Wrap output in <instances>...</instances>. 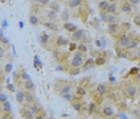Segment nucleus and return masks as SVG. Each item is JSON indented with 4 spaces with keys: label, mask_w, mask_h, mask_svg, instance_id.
<instances>
[{
    "label": "nucleus",
    "mask_w": 140,
    "mask_h": 119,
    "mask_svg": "<svg viewBox=\"0 0 140 119\" xmlns=\"http://www.w3.org/2000/svg\"><path fill=\"white\" fill-rule=\"evenodd\" d=\"M84 65V57H83V53L79 52L77 49L73 56V58L70 60V69H81L82 66Z\"/></svg>",
    "instance_id": "1"
},
{
    "label": "nucleus",
    "mask_w": 140,
    "mask_h": 119,
    "mask_svg": "<svg viewBox=\"0 0 140 119\" xmlns=\"http://www.w3.org/2000/svg\"><path fill=\"white\" fill-rule=\"evenodd\" d=\"M125 95L127 96L128 98H136L139 95V87L138 85H134V84H130L125 88Z\"/></svg>",
    "instance_id": "2"
},
{
    "label": "nucleus",
    "mask_w": 140,
    "mask_h": 119,
    "mask_svg": "<svg viewBox=\"0 0 140 119\" xmlns=\"http://www.w3.org/2000/svg\"><path fill=\"white\" fill-rule=\"evenodd\" d=\"M70 39H71L73 41H81V40H86L84 30H82V28H77L75 31L70 33Z\"/></svg>",
    "instance_id": "3"
},
{
    "label": "nucleus",
    "mask_w": 140,
    "mask_h": 119,
    "mask_svg": "<svg viewBox=\"0 0 140 119\" xmlns=\"http://www.w3.org/2000/svg\"><path fill=\"white\" fill-rule=\"evenodd\" d=\"M116 115V109L110 105H105L103 108V117L105 118H113Z\"/></svg>",
    "instance_id": "4"
},
{
    "label": "nucleus",
    "mask_w": 140,
    "mask_h": 119,
    "mask_svg": "<svg viewBox=\"0 0 140 119\" xmlns=\"http://www.w3.org/2000/svg\"><path fill=\"white\" fill-rule=\"evenodd\" d=\"M25 104L31 105V104H36V97L33 92H27L25 91Z\"/></svg>",
    "instance_id": "5"
},
{
    "label": "nucleus",
    "mask_w": 140,
    "mask_h": 119,
    "mask_svg": "<svg viewBox=\"0 0 140 119\" xmlns=\"http://www.w3.org/2000/svg\"><path fill=\"white\" fill-rule=\"evenodd\" d=\"M130 38L128 36H126V35H123L122 38L119 39V43H118V47L121 48V49H127V47H128V44H130Z\"/></svg>",
    "instance_id": "6"
},
{
    "label": "nucleus",
    "mask_w": 140,
    "mask_h": 119,
    "mask_svg": "<svg viewBox=\"0 0 140 119\" xmlns=\"http://www.w3.org/2000/svg\"><path fill=\"white\" fill-rule=\"evenodd\" d=\"M108 91H109V89H108V85L105 84V83H99L96 85V93H99V95L104 96L108 93Z\"/></svg>",
    "instance_id": "7"
},
{
    "label": "nucleus",
    "mask_w": 140,
    "mask_h": 119,
    "mask_svg": "<svg viewBox=\"0 0 140 119\" xmlns=\"http://www.w3.org/2000/svg\"><path fill=\"white\" fill-rule=\"evenodd\" d=\"M71 89H73V84H70V83H64L61 85V88L58 89V93H60V96H62V95H65V93L71 92Z\"/></svg>",
    "instance_id": "8"
},
{
    "label": "nucleus",
    "mask_w": 140,
    "mask_h": 119,
    "mask_svg": "<svg viewBox=\"0 0 140 119\" xmlns=\"http://www.w3.org/2000/svg\"><path fill=\"white\" fill-rule=\"evenodd\" d=\"M22 84H23L25 91H27V92H34V91H35V88H36L35 83H34L31 79H30V80H26V82H23Z\"/></svg>",
    "instance_id": "9"
},
{
    "label": "nucleus",
    "mask_w": 140,
    "mask_h": 119,
    "mask_svg": "<svg viewBox=\"0 0 140 119\" xmlns=\"http://www.w3.org/2000/svg\"><path fill=\"white\" fill-rule=\"evenodd\" d=\"M21 114H22V118H23V119H34V117H35V114L29 108H23V109H22Z\"/></svg>",
    "instance_id": "10"
},
{
    "label": "nucleus",
    "mask_w": 140,
    "mask_h": 119,
    "mask_svg": "<svg viewBox=\"0 0 140 119\" xmlns=\"http://www.w3.org/2000/svg\"><path fill=\"white\" fill-rule=\"evenodd\" d=\"M47 17H48V20L52 21V22H57V21H58V14H57V12L52 11V9L47 11Z\"/></svg>",
    "instance_id": "11"
},
{
    "label": "nucleus",
    "mask_w": 140,
    "mask_h": 119,
    "mask_svg": "<svg viewBox=\"0 0 140 119\" xmlns=\"http://www.w3.org/2000/svg\"><path fill=\"white\" fill-rule=\"evenodd\" d=\"M16 100L20 105H25V91L16 92Z\"/></svg>",
    "instance_id": "12"
},
{
    "label": "nucleus",
    "mask_w": 140,
    "mask_h": 119,
    "mask_svg": "<svg viewBox=\"0 0 140 119\" xmlns=\"http://www.w3.org/2000/svg\"><path fill=\"white\" fill-rule=\"evenodd\" d=\"M117 12H118V11H117V4H116V3H112V4L109 3V5H108L105 13H108V14H116Z\"/></svg>",
    "instance_id": "13"
},
{
    "label": "nucleus",
    "mask_w": 140,
    "mask_h": 119,
    "mask_svg": "<svg viewBox=\"0 0 140 119\" xmlns=\"http://www.w3.org/2000/svg\"><path fill=\"white\" fill-rule=\"evenodd\" d=\"M68 44H69L68 39H65L64 36H57V39H56V45L57 47H65V45H68Z\"/></svg>",
    "instance_id": "14"
},
{
    "label": "nucleus",
    "mask_w": 140,
    "mask_h": 119,
    "mask_svg": "<svg viewBox=\"0 0 140 119\" xmlns=\"http://www.w3.org/2000/svg\"><path fill=\"white\" fill-rule=\"evenodd\" d=\"M44 26H46L47 28H49V30H52V31H58V30H60L58 26L56 25V22H52V21L44 22Z\"/></svg>",
    "instance_id": "15"
},
{
    "label": "nucleus",
    "mask_w": 140,
    "mask_h": 119,
    "mask_svg": "<svg viewBox=\"0 0 140 119\" xmlns=\"http://www.w3.org/2000/svg\"><path fill=\"white\" fill-rule=\"evenodd\" d=\"M118 30H119V27H118L117 23H109L108 25V31H109V34L114 35V34L118 33Z\"/></svg>",
    "instance_id": "16"
},
{
    "label": "nucleus",
    "mask_w": 140,
    "mask_h": 119,
    "mask_svg": "<svg viewBox=\"0 0 140 119\" xmlns=\"http://www.w3.org/2000/svg\"><path fill=\"white\" fill-rule=\"evenodd\" d=\"M29 22H30V25H33V26H36V25H39L40 18L38 17V16H35V14H30V17H29Z\"/></svg>",
    "instance_id": "17"
},
{
    "label": "nucleus",
    "mask_w": 140,
    "mask_h": 119,
    "mask_svg": "<svg viewBox=\"0 0 140 119\" xmlns=\"http://www.w3.org/2000/svg\"><path fill=\"white\" fill-rule=\"evenodd\" d=\"M82 3H83V0H69L68 1V5L69 8H78L79 5H82Z\"/></svg>",
    "instance_id": "18"
},
{
    "label": "nucleus",
    "mask_w": 140,
    "mask_h": 119,
    "mask_svg": "<svg viewBox=\"0 0 140 119\" xmlns=\"http://www.w3.org/2000/svg\"><path fill=\"white\" fill-rule=\"evenodd\" d=\"M64 28H65V30H68L69 33H73V31H75L78 27L75 26L74 23H70V22H64Z\"/></svg>",
    "instance_id": "19"
},
{
    "label": "nucleus",
    "mask_w": 140,
    "mask_h": 119,
    "mask_svg": "<svg viewBox=\"0 0 140 119\" xmlns=\"http://www.w3.org/2000/svg\"><path fill=\"white\" fill-rule=\"evenodd\" d=\"M105 22H108V25L109 23H117V22H118V18H117L116 14H108L106 13V21Z\"/></svg>",
    "instance_id": "20"
},
{
    "label": "nucleus",
    "mask_w": 140,
    "mask_h": 119,
    "mask_svg": "<svg viewBox=\"0 0 140 119\" xmlns=\"http://www.w3.org/2000/svg\"><path fill=\"white\" fill-rule=\"evenodd\" d=\"M39 41H40V44H42V45H47V43H48L49 41V35L48 34H42L39 36Z\"/></svg>",
    "instance_id": "21"
},
{
    "label": "nucleus",
    "mask_w": 140,
    "mask_h": 119,
    "mask_svg": "<svg viewBox=\"0 0 140 119\" xmlns=\"http://www.w3.org/2000/svg\"><path fill=\"white\" fill-rule=\"evenodd\" d=\"M132 11V5L130 4L128 1H125L122 4V12H125V13H131Z\"/></svg>",
    "instance_id": "22"
},
{
    "label": "nucleus",
    "mask_w": 140,
    "mask_h": 119,
    "mask_svg": "<svg viewBox=\"0 0 140 119\" xmlns=\"http://www.w3.org/2000/svg\"><path fill=\"white\" fill-rule=\"evenodd\" d=\"M29 109H30V110L33 111L35 115H38V114L40 113V110H42V109H40V106L38 105V104H31V105H29Z\"/></svg>",
    "instance_id": "23"
},
{
    "label": "nucleus",
    "mask_w": 140,
    "mask_h": 119,
    "mask_svg": "<svg viewBox=\"0 0 140 119\" xmlns=\"http://www.w3.org/2000/svg\"><path fill=\"white\" fill-rule=\"evenodd\" d=\"M108 5H109V1H108V0H101V1H99V9H100L101 12L106 11Z\"/></svg>",
    "instance_id": "24"
},
{
    "label": "nucleus",
    "mask_w": 140,
    "mask_h": 119,
    "mask_svg": "<svg viewBox=\"0 0 140 119\" xmlns=\"http://www.w3.org/2000/svg\"><path fill=\"white\" fill-rule=\"evenodd\" d=\"M70 18V12L69 11H61V21L68 22Z\"/></svg>",
    "instance_id": "25"
},
{
    "label": "nucleus",
    "mask_w": 140,
    "mask_h": 119,
    "mask_svg": "<svg viewBox=\"0 0 140 119\" xmlns=\"http://www.w3.org/2000/svg\"><path fill=\"white\" fill-rule=\"evenodd\" d=\"M11 110H12V105H11V102H9V101L3 102V111H4V113H11Z\"/></svg>",
    "instance_id": "26"
},
{
    "label": "nucleus",
    "mask_w": 140,
    "mask_h": 119,
    "mask_svg": "<svg viewBox=\"0 0 140 119\" xmlns=\"http://www.w3.org/2000/svg\"><path fill=\"white\" fill-rule=\"evenodd\" d=\"M49 9H52V11H55L58 13V12L61 11V7H60L58 3H49Z\"/></svg>",
    "instance_id": "27"
},
{
    "label": "nucleus",
    "mask_w": 140,
    "mask_h": 119,
    "mask_svg": "<svg viewBox=\"0 0 140 119\" xmlns=\"http://www.w3.org/2000/svg\"><path fill=\"white\" fill-rule=\"evenodd\" d=\"M61 97H62L64 100H66V101H70V102H71V101H74V100L77 98L75 96H73V95H71V92L65 93V95H62V96H61Z\"/></svg>",
    "instance_id": "28"
},
{
    "label": "nucleus",
    "mask_w": 140,
    "mask_h": 119,
    "mask_svg": "<svg viewBox=\"0 0 140 119\" xmlns=\"http://www.w3.org/2000/svg\"><path fill=\"white\" fill-rule=\"evenodd\" d=\"M138 47H139V43H138V40H130V44H128V47H127V49H138Z\"/></svg>",
    "instance_id": "29"
},
{
    "label": "nucleus",
    "mask_w": 140,
    "mask_h": 119,
    "mask_svg": "<svg viewBox=\"0 0 140 119\" xmlns=\"http://www.w3.org/2000/svg\"><path fill=\"white\" fill-rule=\"evenodd\" d=\"M71 106H73V109H74L75 111H81L82 110V104L81 102H78V101L71 102Z\"/></svg>",
    "instance_id": "30"
},
{
    "label": "nucleus",
    "mask_w": 140,
    "mask_h": 119,
    "mask_svg": "<svg viewBox=\"0 0 140 119\" xmlns=\"http://www.w3.org/2000/svg\"><path fill=\"white\" fill-rule=\"evenodd\" d=\"M93 63H96V65H105V63H106V58H104V57H97V58L93 61Z\"/></svg>",
    "instance_id": "31"
},
{
    "label": "nucleus",
    "mask_w": 140,
    "mask_h": 119,
    "mask_svg": "<svg viewBox=\"0 0 140 119\" xmlns=\"http://www.w3.org/2000/svg\"><path fill=\"white\" fill-rule=\"evenodd\" d=\"M77 95L79 96V97H83V96L87 95V91H86V88H82V87H79V88L77 89Z\"/></svg>",
    "instance_id": "32"
},
{
    "label": "nucleus",
    "mask_w": 140,
    "mask_h": 119,
    "mask_svg": "<svg viewBox=\"0 0 140 119\" xmlns=\"http://www.w3.org/2000/svg\"><path fill=\"white\" fill-rule=\"evenodd\" d=\"M77 48H78L79 52H82V53H86V52L88 51V49H87V45H86L84 43H81L79 45H77Z\"/></svg>",
    "instance_id": "33"
},
{
    "label": "nucleus",
    "mask_w": 140,
    "mask_h": 119,
    "mask_svg": "<svg viewBox=\"0 0 140 119\" xmlns=\"http://www.w3.org/2000/svg\"><path fill=\"white\" fill-rule=\"evenodd\" d=\"M5 101H8V97H7V93H4V92H1V93H0V104H3V102H5Z\"/></svg>",
    "instance_id": "34"
},
{
    "label": "nucleus",
    "mask_w": 140,
    "mask_h": 119,
    "mask_svg": "<svg viewBox=\"0 0 140 119\" xmlns=\"http://www.w3.org/2000/svg\"><path fill=\"white\" fill-rule=\"evenodd\" d=\"M95 109H96V104H95V102H91L90 108H88V114H92V113L95 111Z\"/></svg>",
    "instance_id": "35"
},
{
    "label": "nucleus",
    "mask_w": 140,
    "mask_h": 119,
    "mask_svg": "<svg viewBox=\"0 0 140 119\" xmlns=\"http://www.w3.org/2000/svg\"><path fill=\"white\" fill-rule=\"evenodd\" d=\"M34 61H35V67H36V69H39V67H42V63H40V61H39V57H38V56H35V57H34Z\"/></svg>",
    "instance_id": "36"
},
{
    "label": "nucleus",
    "mask_w": 140,
    "mask_h": 119,
    "mask_svg": "<svg viewBox=\"0 0 140 119\" xmlns=\"http://www.w3.org/2000/svg\"><path fill=\"white\" fill-rule=\"evenodd\" d=\"M79 73H81V69H70V71H69L70 75H78Z\"/></svg>",
    "instance_id": "37"
},
{
    "label": "nucleus",
    "mask_w": 140,
    "mask_h": 119,
    "mask_svg": "<svg viewBox=\"0 0 140 119\" xmlns=\"http://www.w3.org/2000/svg\"><path fill=\"white\" fill-rule=\"evenodd\" d=\"M21 78L23 79V82H26V80H30V79H31V78H30V75H29L27 73H25V71L21 74Z\"/></svg>",
    "instance_id": "38"
},
{
    "label": "nucleus",
    "mask_w": 140,
    "mask_h": 119,
    "mask_svg": "<svg viewBox=\"0 0 140 119\" xmlns=\"http://www.w3.org/2000/svg\"><path fill=\"white\" fill-rule=\"evenodd\" d=\"M35 1H36V3H39L40 5H48L51 0H35Z\"/></svg>",
    "instance_id": "39"
},
{
    "label": "nucleus",
    "mask_w": 140,
    "mask_h": 119,
    "mask_svg": "<svg viewBox=\"0 0 140 119\" xmlns=\"http://www.w3.org/2000/svg\"><path fill=\"white\" fill-rule=\"evenodd\" d=\"M7 88H8L11 92H17V91H16V87L12 84V83H8V84H7Z\"/></svg>",
    "instance_id": "40"
},
{
    "label": "nucleus",
    "mask_w": 140,
    "mask_h": 119,
    "mask_svg": "<svg viewBox=\"0 0 140 119\" xmlns=\"http://www.w3.org/2000/svg\"><path fill=\"white\" fill-rule=\"evenodd\" d=\"M12 63H7V66H5V69H4V73H11L12 71Z\"/></svg>",
    "instance_id": "41"
},
{
    "label": "nucleus",
    "mask_w": 140,
    "mask_h": 119,
    "mask_svg": "<svg viewBox=\"0 0 140 119\" xmlns=\"http://www.w3.org/2000/svg\"><path fill=\"white\" fill-rule=\"evenodd\" d=\"M127 1H128V3H130V4H131V5H132V7H134V5H139V3H140V0H127Z\"/></svg>",
    "instance_id": "42"
},
{
    "label": "nucleus",
    "mask_w": 140,
    "mask_h": 119,
    "mask_svg": "<svg viewBox=\"0 0 140 119\" xmlns=\"http://www.w3.org/2000/svg\"><path fill=\"white\" fill-rule=\"evenodd\" d=\"M68 45H69V48H70V51H75V49H77V44H75V43H71V44H68Z\"/></svg>",
    "instance_id": "43"
},
{
    "label": "nucleus",
    "mask_w": 140,
    "mask_h": 119,
    "mask_svg": "<svg viewBox=\"0 0 140 119\" xmlns=\"http://www.w3.org/2000/svg\"><path fill=\"white\" fill-rule=\"evenodd\" d=\"M100 18H101V21H103V22H105V21H106V13H105V12H101Z\"/></svg>",
    "instance_id": "44"
},
{
    "label": "nucleus",
    "mask_w": 140,
    "mask_h": 119,
    "mask_svg": "<svg viewBox=\"0 0 140 119\" xmlns=\"http://www.w3.org/2000/svg\"><path fill=\"white\" fill-rule=\"evenodd\" d=\"M4 54H5V49H4L3 47H0V60L4 57Z\"/></svg>",
    "instance_id": "45"
},
{
    "label": "nucleus",
    "mask_w": 140,
    "mask_h": 119,
    "mask_svg": "<svg viewBox=\"0 0 140 119\" xmlns=\"http://www.w3.org/2000/svg\"><path fill=\"white\" fill-rule=\"evenodd\" d=\"M140 18H139V14H136V17H135V21H134V22H135V25H136V26H139V25H140Z\"/></svg>",
    "instance_id": "46"
},
{
    "label": "nucleus",
    "mask_w": 140,
    "mask_h": 119,
    "mask_svg": "<svg viewBox=\"0 0 140 119\" xmlns=\"http://www.w3.org/2000/svg\"><path fill=\"white\" fill-rule=\"evenodd\" d=\"M119 118H121V119H128V118H127V115H126L123 111H121V113H119Z\"/></svg>",
    "instance_id": "47"
},
{
    "label": "nucleus",
    "mask_w": 140,
    "mask_h": 119,
    "mask_svg": "<svg viewBox=\"0 0 140 119\" xmlns=\"http://www.w3.org/2000/svg\"><path fill=\"white\" fill-rule=\"evenodd\" d=\"M34 119H44V117L42 114H38V115H35V117H34Z\"/></svg>",
    "instance_id": "48"
},
{
    "label": "nucleus",
    "mask_w": 140,
    "mask_h": 119,
    "mask_svg": "<svg viewBox=\"0 0 140 119\" xmlns=\"http://www.w3.org/2000/svg\"><path fill=\"white\" fill-rule=\"evenodd\" d=\"M0 39L3 40V43H4V44H8V43H9V40L7 39V38H4V36H3V38H0Z\"/></svg>",
    "instance_id": "49"
},
{
    "label": "nucleus",
    "mask_w": 140,
    "mask_h": 119,
    "mask_svg": "<svg viewBox=\"0 0 140 119\" xmlns=\"http://www.w3.org/2000/svg\"><path fill=\"white\" fill-rule=\"evenodd\" d=\"M109 82L110 83H114V82H116V78H114V76H109Z\"/></svg>",
    "instance_id": "50"
},
{
    "label": "nucleus",
    "mask_w": 140,
    "mask_h": 119,
    "mask_svg": "<svg viewBox=\"0 0 140 119\" xmlns=\"http://www.w3.org/2000/svg\"><path fill=\"white\" fill-rule=\"evenodd\" d=\"M56 69H57V70H58V71H60V70H61V71H62V70H64V66H57V67H56Z\"/></svg>",
    "instance_id": "51"
},
{
    "label": "nucleus",
    "mask_w": 140,
    "mask_h": 119,
    "mask_svg": "<svg viewBox=\"0 0 140 119\" xmlns=\"http://www.w3.org/2000/svg\"><path fill=\"white\" fill-rule=\"evenodd\" d=\"M1 31H3V30H0V38H3V36H4V35H3V33H1Z\"/></svg>",
    "instance_id": "52"
},
{
    "label": "nucleus",
    "mask_w": 140,
    "mask_h": 119,
    "mask_svg": "<svg viewBox=\"0 0 140 119\" xmlns=\"http://www.w3.org/2000/svg\"><path fill=\"white\" fill-rule=\"evenodd\" d=\"M1 76H3V71L0 70V78H1Z\"/></svg>",
    "instance_id": "53"
},
{
    "label": "nucleus",
    "mask_w": 140,
    "mask_h": 119,
    "mask_svg": "<svg viewBox=\"0 0 140 119\" xmlns=\"http://www.w3.org/2000/svg\"><path fill=\"white\" fill-rule=\"evenodd\" d=\"M109 1H112V3H114V1H116V0H109Z\"/></svg>",
    "instance_id": "54"
},
{
    "label": "nucleus",
    "mask_w": 140,
    "mask_h": 119,
    "mask_svg": "<svg viewBox=\"0 0 140 119\" xmlns=\"http://www.w3.org/2000/svg\"><path fill=\"white\" fill-rule=\"evenodd\" d=\"M125 1H127V0H125Z\"/></svg>",
    "instance_id": "55"
}]
</instances>
